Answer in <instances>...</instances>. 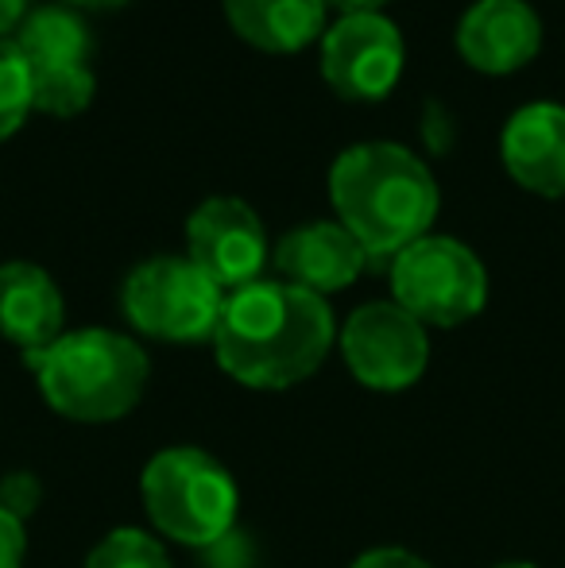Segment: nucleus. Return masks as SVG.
Listing matches in <instances>:
<instances>
[{
    "instance_id": "nucleus-11",
    "label": "nucleus",
    "mask_w": 565,
    "mask_h": 568,
    "mask_svg": "<svg viewBox=\"0 0 565 568\" xmlns=\"http://www.w3.org/2000/svg\"><path fill=\"white\" fill-rule=\"evenodd\" d=\"M275 271L283 283H294L302 291L317 294H337L361 278L369 267V252L356 244V236L337 221H314V225H299L275 244L272 252Z\"/></svg>"
},
{
    "instance_id": "nucleus-14",
    "label": "nucleus",
    "mask_w": 565,
    "mask_h": 568,
    "mask_svg": "<svg viewBox=\"0 0 565 568\" xmlns=\"http://www.w3.org/2000/svg\"><path fill=\"white\" fill-rule=\"evenodd\" d=\"M233 31L264 54H294L325 36V0H221Z\"/></svg>"
},
{
    "instance_id": "nucleus-10",
    "label": "nucleus",
    "mask_w": 565,
    "mask_h": 568,
    "mask_svg": "<svg viewBox=\"0 0 565 568\" xmlns=\"http://www.w3.org/2000/svg\"><path fill=\"white\" fill-rule=\"evenodd\" d=\"M538 47L543 23L527 0H476L457 23V54L481 74H515Z\"/></svg>"
},
{
    "instance_id": "nucleus-17",
    "label": "nucleus",
    "mask_w": 565,
    "mask_h": 568,
    "mask_svg": "<svg viewBox=\"0 0 565 568\" xmlns=\"http://www.w3.org/2000/svg\"><path fill=\"white\" fill-rule=\"evenodd\" d=\"M82 568H174L159 538L137 526H121V530L105 534L98 546L90 549Z\"/></svg>"
},
{
    "instance_id": "nucleus-15",
    "label": "nucleus",
    "mask_w": 565,
    "mask_h": 568,
    "mask_svg": "<svg viewBox=\"0 0 565 568\" xmlns=\"http://www.w3.org/2000/svg\"><path fill=\"white\" fill-rule=\"evenodd\" d=\"M12 43L20 47L28 70L43 67H82L90 62L93 36L85 28V20L67 4H47L23 16V23L16 28Z\"/></svg>"
},
{
    "instance_id": "nucleus-8",
    "label": "nucleus",
    "mask_w": 565,
    "mask_h": 568,
    "mask_svg": "<svg viewBox=\"0 0 565 568\" xmlns=\"http://www.w3.org/2000/svg\"><path fill=\"white\" fill-rule=\"evenodd\" d=\"M403 36L384 12L341 16L322 36V78L345 101H384L400 85Z\"/></svg>"
},
{
    "instance_id": "nucleus-23",
    "label": "nucleus",
    "mask_w": 565,
    "mask_h": 568,
    "mask_svg": "<svg viewBox=\"0 0 565 568\" xmlns=\"http://www.w3.org/2000/svg\"><path fill=\"white\" fill-rule=\"evenodd\" d=\"M330 8H337L341 16H361V12H380L387 0H325Z\"/></svg>"
},
{
    "instance_id": "nucleus-1",
    "label": "nucleus",
    "mask_w": 565,
    "mask_h": 568,
    "mask_svg": "<svg viewBox=\"0 0 565 568\" xmlns=\"http://www.w3.org/2000/svg\"><path fill=\"white\" fill-rule=\"evenodd\" d=\"M333 341L337 329L330 302L283 278H256L225 294L213 356L241 387L286 390L322 367Z\"/></svg>"
},
{
    "instance_id": "nucleus-19",
    "label": "nucleus",
    "mask_w": 565,
    "mask_h": 568,
    "mask_svg": "<svg viewBox=\"0 0 565 568\" xmlns=\"http://www.w3.org/2000/svg\"><path fill=\"white\" fill-rule=\"evenodd\" d=\"M0 507H8L16 518H28L39 507V479L28 471H12L0 479Z\"/></svg>"
},
{
    "instance_id": "nucleus-24",
    "label": "nucleus",
    "mask_w": 565,
    "mask_h": 568,
    "mask_svg": "<svg viewBox=\"0 0 565 568\" xmlns=\"http://www.w3.org/2000/svg\"><path fill=\"white\" fill-rule=\"evenodd\" d=\"M129 4V0H67V8H98V12H105V8H121Z\"/></svg>"
},
{
    "instance_id": "nucleus-4",
    "label": "nucleus",
    "mask_w": 565,
    "mask_h": 568,
    "mask_svg": "<svg viewBox=\"0 0 565 568\" xmlns=\"http://www.w3.org/2000/svg\"><path fill=\"white\" fill-rule=\"evenodd\" d=\"M140 495L151 526L190 549H210L233 534L241 503L225 464L194 445H174L151 456L140 476Z\"/></svg>"
},
{
    "instance_id": "nucleus-18",
    "label": "nucleus",
    "mask_w": 565,
    "mask_h": 568,
    "mask_svg": "<svg viewBox=\"0 0 565 568\" xmlns=\"http://www.w3.org/2000/svg\"><path fill=\"white\" fill-rule=\"evenodd\" d=\"M31 113V70L12 39H0V143Z\"/></svg>"
},
{
    "instance_id": "nucleus-5",
    "label": "nucleus",
    "mask_w": 565,
    "mask_h": 568,
    "mask_svg": "<svg viewBox=\"0 0 565 568\" xmlns=\"http://www.w3.org/2000/svg\"><path fill=\"white\" fill-rule=\"evenodd\" d=\"M121 310L132 329L151 341L202 344L218 333L225 291L190 255H155L124 278Z\"/></svg>"
},
{
    "instance_id": "nucleus-16",
    "label": "nucleus",
    "mask_w": 565,
    "mask_h": 568,
    "mask_svg": "<svg viewBox=\"0 0 565 568\" xmlns=\"http://www.w3.org/2000/svg\"><path fill=\"white\" fill-rule=\"evenodd\" d=\"M93 93H98V78H93L90 62L82 67H43L31 70V109L47 116H78L90 109Z\"/></svg>"
},
{
    "instance_id": "nucleus-7",
    "label": "nucleus",
    "mask_w": 565,
    "mask_h": 568,
    "mask_svg": "<svg viewBox=\"0 0 565 568\" xmlns=\"http://www.w3.org/2000/svg\"><path fill=\"white\" fill-rule=\"evenodd\" d=\"M337 341L345 367L369 390L415 387L430 364L426 325H418L395 302H369L353 310Z\"/></svg>"
},
{
    "instance_id": "nucleus-6",
    "label": "nucleus",
    "mask_w": 565,
    "mask_h": 568,
    "mask_svg": "<svg viewBox=\"0 0 565 568\" xmlns=\"http://www.w3.org/2000/svg\"><path fill=\"white\" fill-rule=\"evenodd\" d=\"M392 302L426 329H457L484 310L488 275L473 247L426 232L392 260Z\"/></svg>"
},
{
    "instance_id": "nucleus-12",
    "label": "nucleus",
    "mask_w": 565,
    "mask_h": 568,
    "mask_svg": "<svg viewBox=\"0 0 565 568\" xmlns=\"http://www.w3.org/2000/svg\"><path fill=\"white\" fill-rule=\"evenodd\" d=\"M500 159L523 190L538 197H565V105L535 101L504 124Z\"/></svg>"
},
{
    "instance_id": "nucleus-21",
    "label": "nucleus",
    "mask_w": 565,
    "mask_h": 568,
    "mask_svg": "<svg viewBox=\"0 0 565 568\" xmlns=\"http://www.w3.org/2000/svg\"><path fill=\"white\" fill-rule=\"evenodd\" d=\"M353 568H434L430 561H423L418 554L411 549H395V546H384V549H369L353 561Z\"/></svg>"
},
{
    "instance_id": "nucleus-3",
    "label": "nucleus",
    "mask_w": 565,
    "mask_h": 568,
    "mask_svg": "<svg viewBox=\"0 0 565 568\" xmlns=\"http://www.w3.org/2000/svg\"><path fill=\"white\" fill-rule=\"evenodd\" d=\"M47 406L59 418L101 426L117 422L140 406L148 390V352L132 337L113 329H74L54 344L28 352Z\"/></svg>"
},
{
    "instance_id": "nucleus-22",
    "label": "nucleus",
    "mask_w": 565,
    "mask_h": 568,
    "mask_svg": "<svg viewBox=\"0 0 565 568\" xmlns=\"http://www.w3.org/2000/svg\"><path fill=\"white\" fill-rule=\"evenodd\" d=\"M28 12V0H0V39H12Z\"/></svg>"
},
{
    "instance_id": "nucleus-13",
    "label": "nucleus",
    "mask_w": 565,
    "mask_h": 568,
    "mask_svg": "<svg viewBox=\"0 0 565 568\" xmlns=\"http://www.w3.org/2000/svg\"><path fill=\"white\" fill-rule=\"evenodd\" d=\"M67 302L39 263H0V337L28 356L62 337Z\"/></svg>"
},
{
    "instance_id": "nucleus-9",
    "label": "nucleus",
    "mask_w": 565,
    "mask_h": 568,
    "mask_svg": "<svg viewBox=\"0 0 565 568\" xmlns=\"http://www.w3.org/2000/svg\"><path fill=\"white\" fill-rule=\"evenodd\" d=\"M190 263L202 267L221 291L256 283L268 263V232L241 197H205L186 221Z\"/></svg>"
},
{
    "instance_id": "nucleus-25",
    "label": "nucleus",
    "mask_w": 565,
    "mask_h": 568,
    "mask_svg": "<svg viewBox=\"0 0 565 568\" xmlns=\"http://www.w3.org/2000/svg\"><path fill=\"white\" fill-rule=\"evenodd\" d=\"M492 568H538V565H531V561H500V565H492Z\"/></svg>"
},
{
    "instance_id": "nucleus-2",
    "label": "nucleus",
    "mask_w": 565,
    "mask_h": 568,
    "mask_svg": "<svg viewBox=\"0 0 565 568\" xmlns=\"http://www.w3.org/2000/svg\"><path fill=\"white\" fill-rule=\"evenodd\" d=\"M330 202L337 225L353 232L369 263H380L426 236L442 194L423 159L380 140L341 151L330 171Z\"/></svg>"
},
{
    "instance_id": "nucleus-20",
    "label": "nucleus",
    "mask_w": 565,
    "mask_h": 568,
    "mask_svg": "<svg viewBox=\"0 0 565 568\" xmlns=\"http://www.w3.org/2000/svg\"><path fill=\"white\" fill-rule=\"evenodd\" d=\"M23 557H28L23 518H16L8 507H0V568H23Z\"/></svg>"
}]
</instances>
